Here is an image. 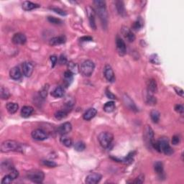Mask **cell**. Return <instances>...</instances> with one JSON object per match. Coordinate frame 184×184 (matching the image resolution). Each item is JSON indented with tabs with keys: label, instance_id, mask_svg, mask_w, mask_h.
<instances>
[{
	"label": "cell",
	"instance_id": "cell-44",
	"mask_svg": "<svg viewBox=\"0 0 184 184\" xmlns=\"http://www.w3.org/2000/svg\"><path fill=\"white\" fill-rule=\"evenodd\" d=\"M181 142V137H180L179 135H174L173 137H172V144L174 145H177L178 144L180 143Z\"/></svg>",
	"mask_w": 184,
	"mask_h": 184
},
{
	"label": "cell",
	"instance_id": "cell-46",
	"mask_svg": "<svg viewBox=\"0 0 184 184\" xmlns=\"http://www.w3.org/2000/svg\"><path fill=\"white\" fill-rule=\"evenodd\" d=\"M175 110L177 111L178 113L181 114V115H183L184 112V108L183 106L181 104H177L175 107Z\"/></svg>",
	"mask_w": 184,
	"mask_h": 184
},
{
	"label": "cell",
	"instance_id": "cell-8",
	"mask_svg": "<svg viewBox=\"0 0 184 184\" xmlns=\"http://www.w3.org/2000/svg\"><path fill=\"white\" fill-rule=\"evenodd\" d=\"M87 12L88 17H89V21L90 26L92 29L96 30L97 29V25H96V21H95V14L96 12L93 8L91 7H88L87 8Z\"/></svg>",
	"mask_w": 184,
	"mask_h": 184
},
{
	"label": "cell",
	"instance_id": "cell-25",
	"mask_svg": "<svg viewBox=\"0 0 184 184\" xmlns=\"http://www.w3.org/2000/svg\"><path fill=\"white\" fill-rule=\"evenodd\" d=\"M147 90L150 93H155L157 90V83L155 79H150L148 80L147 83Z\"/></svg>",
	"mask_w": 184,
	"mask_h": 184
},
{
	"label": "cell",
	"instance_id": "cell-20",
	"mask_svg": "<svg viewBox=\"0 0 184 184\" xmlns=\"http://www.w3.org/2000/svg\"><path fill=\"white\" fill-rule=\"evenodd\" d=\"M34 112L33 108L30 106H25L21 109V115L24 118H27L33 115Z\"/></svg>",
	"mask_w": 184,
	"mask_h": 184
},
{
	"label": "cell",
	"instance_id": "cell-6",
	"mask_svg": "<svg viewBox=\"0 0 184 184\" xmlns=\"http://www.w3.org/2000/svg\"><path fill=\"white\" fill-rule=\"evenodd\" d=\"M27 177L33 183H41L43 181L45 174L43 171H39V170H32L27 173Z\"/></svg>",
	"mask_w": 184,
	"mask_h": 184
},
{
	"label": "cell",
	"instance_id": "cell-5",
	"mask_svg": "<svg viewBox=\"0 0 184 184\" xmlns=\"http://www.w3.org/2000/svg\"><path fill=\"white\" fill-rule=\"evenodd\" d=\"M114 139V136L111 133L109 132H103L99 134L98 137V140L99 142V144L104 148H107L109 147L112 143Z\"/></svg>",
	"mask_w": 184,
	"mask_h": 184
},
{
	"label": "cell",
	"instance_id": "cell-24",
	"mask_svg": "<svg viewBox=\"0 0 184 184\" xmlns=\"http://www.w3.org/2000/svg\"><path fill=\"white\" fill-rule=\"evenodd\" d=\"M64 94H65V91H64L63 88L61 87H57L51 92V95L55 98L63 97Z\"/></svg>",
	"mask_w": 184,
	"mask_h": 184
},
{
	"label": "cell",
	"instance_id": "cell-14",
	"mask_svg": "<svg viewBox=\"0 0 184 184\" xmlns=\"http://www.w3.org/2000/svg\"><path fill=\"white\" fill-rule=\"evenodd\" d=\"M122 33L125 38L127 40L128 42L133 43V42L135 41V35H134V33L132 32V30H130L128 27H122Z\"/></svg>",
	"mask_w": 184,
	"mask_h": 184
},
{
	"label": "cell",
	"instance_id": "cell-32",
	"mask_svg": "<svg viewBox=\"0 0 184 184\" xmlns=\"http://www.w3.org/2000/svg\"><path fill=\"white\" fill-rule=\"evenodd\" d=\"M68 113H69V111L68 109H62V110H59L57 112H55V117L57 119H63L64 118H65L67 117Z\"/></svg>",
	"mask_w": 184,
	"mask_h": 184
},
{
	"label": "cell",
	"instance_id": "cell-31",
	"mask_svg": "<svg viewBox=\"0 0 184 184\" xmlns=\"http://www.w3.org/2000/svg\"><path fill=\"white\" fill-rule=\"evenodd\" d=\"M61 142L63 144V145H65V147H71L72 145H73V141L71 138L67 137L66 135H61Z\"/></svg>",
	"mask_w": 184,
	"mask_h": 184
},
{
	"label": "cell",
	"instance_id": "cell-23",
	"mask_svg": "<svg viewBox=\"0 0 184 184\" xmlns=\"http://www.w3.org/2000/svg\"><path fill=\"white\" fill-rule=\"evenodd\" d=\"M116 8H117V10L119 13V15L122 16V17H125L126 16V10L125 5L122 1H116Z\"/></svg>",
	"mask_w": 184,
	"mask_h": 184
},
{
	"label": "cell",
	"instance_id": "cell-9",
	"mask_svg": "<svg viewBox=\"0 0 184 184\" xmlns=\"http://www.w3.org/2000/svg\"><path fill=\"white\" fill-rule=\"evenodd\" d=\"M116 48H117L118 53L120 55H124L126 53L127 47H126L125 41L120 37H118V36L117 37V39H116Z\"/></svg>",
	"mask_w": 184,
	"mask_h": 184
},
{
	"label": "cell",
	"instance_id": "cell-49",
	"mask_svg": "<svg viewBox=\"0 0 184 184\" xmlns=\"http://www.w3.org/2000/svg\"><path fill=\"white\" fill-rule=\"evenodd\" d=\"M50 59H51V61L52 63V67H54L55 65H56L57 61H58V58L55 56V55H51L50 57Z\"/></svg>",
	"mask_w": 184,
	"mask_h": 184
},
{
	"label": "cell",
	"instance_id": "cell-27",
	"mask_svg": "<svg viewBox=\"0 0 184 184\" xmlns=\"http://www.w3.org/2000/svg\"><path fill=\"white\" fill-rule=\"evenodd\" d=\"M6 108H7V110L9 114H15L17 112L18 109H19V106L17 103L9 102L6 105Z\"/></svg>",
	"mask_w": 184,
	"mask_h": 184
},
{
	"label": "cell",
	"instance_id": "cell-15",
	"mask_svg": "<svg viewBox=\"0 0 184 184\" xmlns=\"http://www.w3.org/2000/svg\"><path fill=\"white\" fill-rule=\"evenodd\" d=\"M23 71L24 75L26 77H30L33 74L34 71V65L30 62H25L23 64Z\"/></svg>",
	"mask_w": 184,
	"mask_h": 184
},
{
	"label": "cell",
	"instance_id": "cell-33",
	"mask_svg": "<svg viewBox=\"0 0 184 184\" xmlns=\"http://www.w3.org/2000/svg\"><path fill=\"white\" fill-rule=\"evenodd\" d=\"M0 97H1L2 99L3 100L9 99V97H10V93H9V91L8 90V89L4 87H2L1 89H0Z\"/></svg>",
	"mask_w": 184,
	"mask_h": 184
},
{
	"label": "cell",
	"instance_id": "cell-21",
	"mask_svg": "<svg viewBox=\"0 0 184 184\" xmlns=\"http://www.w3.org/2000/svg\"><path fill=\"white\" fill-rule=\"evenodd\" d=\"M41 6L37 4L33 3L32 2H29V1H25L23 3V9H25V11H30L33 10L34 9H36V8H39Z\"/></svg>",
	"mask_w": 184,
	"mask_h": 184
},
{
	"label": "cell",
	"instance_id": "cell-48",
	"mask_svg": "<svg viewBox=\"0 0 184 184\" xmlns=\"http://www.w3.org/2000/svg\"><path fill=\"white\" fill-rule=\"evenodd\" d=\"M106 96H107V97L109 98V99H117L116 96L115 94H113L111 93V92L110 91L109 89L106 90Z\"/></svg>",
	"mask_w": 184,
	"mask_h": 184
},
{
	"label": "cell",
	"instance_id": "cell-19",
	"mask_svg": "<svg viewBox=\"0 0 184 184\" xmlns=\"http://www.w3.org/2000/svg\"><path fill=\"white\" fill-rule=\"evenodd\" d=\"M97 109H94V108H90V109H88L87 111L83 114V119L87 121L91 120V119H93V118L97 115Z\"/></svg>",
	"mask_w": 184,
	"mask_h": 184
},
{
	"label": "cell",
	"instance_id": "cell-3",
	"mask_svg": "<svg viewBox=\"0 0 184 184\" xmlns=\"http://www.w3.org/2000/svg\"><path fill=\"white\" fill-rule=\"evenodd\" d=\"M1 151L2 153H9V152H21V153H23V146L17 141L5 140L2 143Z\"/></svg>",
	"mask_w": 184,
	"mask_h": 184
},
{
	"label": "cell",
	"instance_id": "cell-37",
	"mask_svg": "<svg viewBox=\"0 0 184 184\" xmlns=\"http://www.w3.org/2000/svg\"><path fill=\"white\" fill-rule=\"evenodd\" d=\"M14 168L12 164L9 161H6L5 163H2V169L3 171H12Z\"/></svg>",
	"mask_w": 184,
	"mask_h": 184
},
{
	"label": "cell",
	"instance_id": "cell-47",
	"mask_svg": "<svg viewBox=\"0 0 184 184\" xmlns=\"http://www.w3.org/2000/svg\"><path fill=\"white\" fill-rule=\"evenodd\" d=\"M144 181H145V176H144L143 175H140L135 179V181H133V183H143Z\"/></svg>",
	"mask_w": 184,
	"mask_h": 184
},
{
	"label": "cell",
	"instance_id": "cell-7",
	"mask_svg": "<svg viewBox=\"0 0 184 184\" xmlns=\"http://www.w3.org/2000/svg\"><path fill=\"white\" fill-rule=\"evenodd\" d=\"M31 135L34 140H37V141L45 140L48 139V133L42 129H35V130L32 132Z\"/></svg>",
	"mask_w": 184,
	"mask_h": 184
},
{
	"label": "cell",
	"instance_id": "cell-36",
	"mask_svg": "<svg viewBox=\"0 0 184 184\" xmlns=\"http://www.w3.org/2000/svg\"><path fill=\"white\" fill-rule=\"evenodd\" d=\"M74 148L78 152H82L86 149V145L83 142L78 141L77 143H75Z\"/></svg>",
	"mask_w": 184,
	"mask_h": 184
},
{
	"label": "cell",
	"instance_id": "cell-16",
	"mask_svg": "<svg viewBox=\"0 0 184 184\" xmlns=\"http://www.w3.org/2000/svg\"><path fill=\"white\" fill-rule=\"evenodd\" d=\"M145 140L147 143L152 145V143L154 141V133L152 128L149 126H147L145 130Z\"/></svg>",
	"mask_w": 184,
	"mask_h": 184
},
{
	"label": "cell",
	"instance_id": "cell-52",
	"mask_svg": "<svg viewBox=\"0 0 184 184\" xmlns=\"http://www.w3.org/2000/svg\"><path fill=\"white\" fill-rule=\"evenodd\" d=\"M175 90H176L178 94L180 95L182 97H183V89H180V88H179V89H178V88H175Z\"/></svg>",
	"mask_w": 184,
	"mask_h": 184
},
{
	"label": "cell",
	"instance_id": "cell-34",
	"mask_svg": "<svg viewBox=\"0 0 184 184\" xmlns=\"http://www.w3.org/2000/svg\"><path fill=\"white\" fill-rule=\"evenodd\" d=\"M154 169L156 173H157L158 175H161L163 173V164L161 161H157L154 164Z\"/></svg>",
	"mask_w": 184,
	"mask_h": 184
},
{
	"label": "cell",
	"instance_id": "cell-12",
	"mask_svg": "<svg viewBox=\"0 0 184 184\" xmlns=\"http://www.w3.org/2000/svg\"><path fill=\"white\" fill-rule=\"evenodd\" d=\"M72 130V125L70 122H65L62 124L58 127V133L61 135H66L68 133Z\"/></svg>",
	"mask_w": 184,
	"mask_h": 184
},
{
	"label": "cell",
	"instance_id": "cell-30",
	"mask_svg": "<svg viewBox=\"0 0 184 184\" xmlns=\"http://www.w3.org/2000/svg\"><path fill=\"white\" fill-rule=\"evenodd\" d=\"M73 73L70 71H68L64 72V79H65V83L67 86L70 85L71 82L73 81Z\"/></svg>",
	"mask_w": 184,
	"mask_h": 184
},
{
	"label": "cell",
	"instance_id": "cell-45",
	"mask_svg": "<svg viewBox=\"0 0 184 184\" xmlns=\"http://www.w3.org/2000/svg\"><path fill=\"white\" fill-rule=\"evenodd\" d=\"M51 9H52V10H53L54 12H55V13L59 14V15H62V16L66 15V12H65V11H63V9H60V8L53 7V8H51Z\"/></svg>",
	"mask_w": 184,
	"mask_h": 184
},
{
	"label": "cell",
	"instance_id": "cell-29",
	"mask_svg": "<svg viewBox=\"0 0 184 184\" xmlns=\"http://www.w3.org/2000/svg\"><path fill=\"white\" fill-rule=\"evenodd\" d=\"M143 25H144V22L143 19H142V18H138L137 20L133 23V30L135 31H138L143 28Z\"/></svg>",
	"mask_w": 184,
	"mask_h": 184
},
{
	"label": "cell",
	"instance_id": "cell-4",
	"mask_svg": "<svg viewBox=\"0 0 184 184\" xmlns=\"http://www.w3.org/2000/svg\"><path fill=\"white\" fill-rule=\"evenodd\" d=\"M95 69L94 63L90 60H87L83 61L81 65V67L79 68V71L83 76L89 77L92 75Z\"/></svg>",
	"mask_w": 184,
	"mask_h": 184
},
{
	"label": "cell",
	"instance_id": "cell-38",
	"mask_svg": "<svg viewBox=\"0 0 184 184\" xmlns=\"http://www.w3.org/2000/svg\"><path fill=\"white\" fill-rule=\"evenodd\" d=\"M48 89H49V86L48 84L45 85L43 88H42L41 91H40V96H41V98H43V99H45V98L47 97Z\"/></svg>",
	"mask_w": 184,
	"mask_h": 184
},
{
	"label": "cell",
	"instance_id": "cell-1",
	"mask_svg": "<svg viewBox=\"0 0 184 184\" xmlns=\"http://www.w3.org/2000/svg\"><path fill=\"white\" fill-rule=\"evenodd\" d=\"M151 146L155 150L159 153H163L167 155H171L173 153V149L170 146L168 139L165 137L161 138L157 141H153Z\"/></svg>",
	"mask_w": 184,
	"mask_h": 184
},
{
	"label": "cell",
	"instance_id": "cell-28",
	"mask_svg": "<svg viewBox=\"0 0 184 184\" xmlns=\"http://www.w3.org/2000/svg\"><path fill=\"white\" fill-rule=\"evenodd\" d=\"M160 117H161V114L157 110L153 109L150 112V118L152 121L154 123H157L160 120Z\"/></svg>",
	"mask_w": 184,
	"mask_h": 184
},
{
	"label": "cell",
	"instance_id": "cell-2",
	"mask_svg": "<svg viewBox=\"0 0 184 184\" xmlns=\"http://www.w3.org/2000/svg\"><path fill=\"white\" fill-rule=\"evenodd\" d=\"M96 12H97L98 16H99L100 20L104 25V27H107V21H108V16L107 12V7H106V2L102 1V0H96L94 2Z\"/></svg>",
	"mask_w": 184,
	"mask_h": 184
},
{
	"label": "cell",
	"instance_id": "cell-13",
	"mask_svg": "<svg viewBox=\"0 0 184 184\" xmlns=\"http://www.w3.org/2000/svg\"><path fill=\"white\" fill-rule=\"evenodd\" d=\"M104 76L106 79L109 82H113L115 81V73L112 68L109 65H107L104 67Z\"/></svg>",
	"mask_w": 184,
	"mask_h": 184
},
{
	"label": "cell",
	"instance_id": "cell-51",
	"mask_svg": "<svg viewBox=\"0 0 184 184\" xmlns=\"http://www.w3.org/2000/svg\"><path fill=\"white\" fill-rule=\"evenodd\" d=\"M80 41L81 42H87V41H93V38L89 36H84V37H82L80 38Z\"/></svg>",
	"mask_w": 184,
	"mask_h": 184
},
{
	"label": "cell",
	"instance_id": "cell-39",
	"mask_svg": "<svg viewBox=\"0 0 184 184\" xmlns=\"http://www.w3.org/2000/svg\"><path fill=\"white\" fill-rule=\"evenodd\" d=\"M48 20L51 23L55 24V25H61V24L63 23V22H62L61 19H60L58 18H56L55 17H51V16L48 17Z\"/></svg>",
	"mask_w": 184,
	"mask_h": 184
},
{
	"label": "cell",
	"instance_id": "cell-18",
	"mask_svg": "<svg viewBox=\"0 0 184 184\" xmlns=\"http://www.w3.org/2000/svg\"><path fill=\"white\" fill-rule=\"evenodd\" d=\"M9 76L13 80H19L22 77V73L19 67H14L9 71Z\"/></svg>",
	"mask_w": 184,
	"mask_h": 184
},
{
	"label": "cell",
	"instance_id": "cell-22",
	"mask_svg": "<svg viewBox=\"0 0 184 184\" xmlns=\"http://www.w3.org/2000/svg\"><path fill=\"white\" fill-rule=\"evenodd\" d=\"M124 101H125L126 106H127L128 108H129L131 110L135 111H137V108L135 104V103H134V101L130 99V97H128L127 95L124 96Z\"/></svg>",
	"mask_w": 184,
	"mask_h": 184
},
{
	"label": "cell",
	"instance_id": "cell-43",
	"mask_svg": "<svg viewBox=\"0 0 184 184\" xmlns=\"http://www.w3.org/2000/svg\"><path fill=\"white\" fill-rule=\"evenodd\" d=\"M156 99L153 96H152L150 94L147 95V103L150 105H155L156 104Z\"/></svg>",
	"mask_w": 184,
	"mask_h": 184
},
{
	"label": "cell",
	"instance_id": "cell-26",
	"mask_svg": "<svg viewBox=\"0 0 184 184\" xmlns=\"http://www.w3.org/2000/svg\"><path fill=\"white\" fill-rule=\"evenodd\" d=\"M116 108V105L115 103L114 102V101H108L104 105V111H106L107 113H111L113 112L115 110Z\"/></svg>",
	"mask_w": 184,
	"mask_h": 184
},
{
	"label": "cell",
	"instance_id": "cell-17",
	"mask_svg": "<svg viewBox=\"0 0 184 184\" xmlns=\"http://www.w3.org/2000/svg\"><path fill=\"white\" fill-rule=\"evenodd\" d=\"M66 41V37L65 36H58V37H54L53 38L50 40L49 44L51 46H55V45H59L61 44H63L65 43Z\"/></svg>",
	"mask_w": 184,
	"mask_h": 184
},
{
	"label": "cell",
	"instance_id": "cell-41",
	"mask_svg": "<svg viewBox=\"0 0 184 184\" xmlns=\"http://www.w3.org/2000/svg\"><path fill=\"white\" fill-rule=\"evenodd\" d=\"M12 177L9 174H7V175H6L5 177L3 178L2 180V184H7V183H12V181H13Z\"/></svg>",
	"mask_w": 184,
	"mask_h": 184
},
{
	"label": "cell",
	"instance_id": "cell-42",
	"mask_svg": "<svg viewBox=\"0 0 184 184\" xmlns=\"http://www.w3.org/2000/svg\"><path fill=\"white\" fill-rule=\"evenodd\" d=\"M43 164L44 165H46V166L49 168H55L57 166V164L55 163V162L52 161H48V160L43 161Z\"/></svg>",
	"mask_w": 184,
	"mask_h": 184
},
{
	"label": "cell",
	"instance_id": "cell-10",
	"mask_svg": "<svg viewBox=\"0 0 184 184\" xmlns=\"http://www.w3.org/2000/svg\"><path fill=\"white\" fill-rule=\"evenodd\" d=\"M101 174L98 173H93L89 174L88 176L86 178V183L87 184H97L99 183L100 181L101 180Z\"/></svg>",
	"mask_w": 184,
	"mask_h": 184
},
{
	"label": "cell",
	"instance_id": "cell-40",
	"mask_svg": "<svg viewBox=\"0 0 184 184\" xmlns=\"http://www.w3.org/2000/svg\"><path fill=\"white\" fill-rule=\"evenodd\" d=\"M150 61L151 63H153V64H160V63H161L159 57L157 56V54H153V55H150Z\"/></svg>",
	"mask_w": 184,
	"mask_h": 184
},
{
	"label": "cell",
	"instance_id": "cell-11",
	"mask_svg": "<svg viewBox=\"0 0 184 184\" xmlns=\"http://www.w3.org/2000/svg\"><path fill=\"white\" fill-rule=\"evenodd\" d=\"M12 41L15 45H24L27 42V37H26L25 34L18 33L13 35Z\"/></svg>",
	"mask_w": 184,
	"mask_h": 184
},
{
	"label": "cell",
	"instance_id": "cell-35",
	"mask_svg": "<svg viewBox=\"0 0 184 184\" xmlns=\"http://www.w3.org/2000/svg\"><path fill=\"white\" fill-rule=\"evenodd\" d=\"M68 67H69V71L74 74V73H76L78 71H79V68L78 66V65L76 63H73V62H69V65H68Z\"/></svg>",
	"mask_w": 184,
	"mask_h": 184
},
{
	"label": "cell",
	"instance_id": "cell-50",
	"mask_svg": "<svg viewBox=\"0 0 184 184\" xmlns=\"http://www.w3.org/2000/svg\"><path fill=\"white\" fill-rule=\"evenodd\" d=\"M59 63L60 64H61V65H63V64H65L67 63L66 57H65L64 55H63V54L61 55V56L59 58Z\"/></svg>",
	"mask_w": 184,
	"mask_h": 184
}]
</instances>
